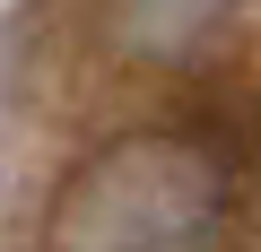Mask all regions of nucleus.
<instances>
[{
	"mask_svg": "<svg viewBox=\"0 0 261 252\" xmlns=\"http://www.w3.org/2000/svg\"><path fill=\"white\" fill-rule=\"evenodd\" d=\"M209 235H218V165L192 139L140 131L61 183L44 252H209Z\"/></svg>",
	"mask_w": 261,
	"mask_h": 252,
	"instance_id": "f257e3e1",
	"label": "nucleus"
},
{
	"mask_svg": "<svg viewBox=\"0 0 261 252\" xmlns=\"http://www.w3.org/2000/svg\"><path fill=\"white\" fill-rule=\"evenodd\" d=\"M218 9H226V0H130V44L174 52V44H192Z\"/></svg>",
	"mask_w": 261,
	"mask_h": 252,
	"instance_id": "f03ea898",
	"label": "nucleus"
}]
</instances>
